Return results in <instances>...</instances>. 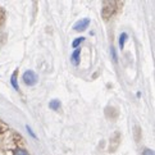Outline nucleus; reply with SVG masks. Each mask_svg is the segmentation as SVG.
<instances>
[{
    "label": "nucleus",
    "instance_id": "nucleus-1",
    "mask_svg": "<svg viewBox=\"0 0 155 155\" xmlns=\"http://www.w3.org/2000/svg\"><path fill=\"white\" fill-rule=\"evenodd\" d=\"M22 80H23L25 85H27V86H34V85H36V82H37V76H36V73H35L34 71L28 69V71H26L25 73H23Z\"/></svg>",
    "mask_w": 155,
    "mask_h": 155
},
{
    "label": "nucleus",
    "instance_id": "nucleus-2",
    "mask_svg": "<svg viewBox=\"0 0 155 155\" xmlns=\"http://www.w3.org/2000/svg\"><path fill=\"white\" fill-rule=\"evenodd\" d=\"M114 3H108V4H105L104 5V8H103V18L104 19H108L110 18L112 15L114 14V12L117 10V7L115 5H113Z\"/></svg>",
    "mask_w": 155,
    "mask_h": 155
},
{
    "label": "nucleus",
    "instance_id": "nucleus-3",
    "mask_svg": "<svg viewBox=\"0 0 155 155\" xmlns=\"http://www.w3.org/2000/svg\"><path fill=\"white\" fill-rule=\"evenodd\" d=\"M88 25H90V19L88 18H82L73 26V30L77 31V32H82V31H85L87 28Z\"/></svg>",
    "mask_w": 155,
    "mask_h": 155
},
{
    "label": "nucleus",
    "instance_id": "nucleus-4",
    "mask_svg": "<svg viewBox=\"0 0 155 155\" xmlns=\"http://www.w3.org/2000/svg\"><path fill=\"white\" fill-rule=\"evenodd\" d=\"M80 54H81V49H74V51L72 53V57H71V62L73 63L74 65H78L80 63Z\"/></svg>",
    "mask_w": 155,
    "mask_h": 155
},
{
    "label": "nucleus",
    "instance_id": "nucleus-5",
    "mask_svg": "<svg viewBox=\"0 0 155 155\" xmlns=\"http://www.w3.org/2000/svg\"><path fill=\"white\" fill-rule=\"evenodd\" d=\"M10 82H12V86L14 87V90L19 91V86H18V81H17V71L13 72L12 77H10Z\"/></svg>",
    "mask_w": 155,
    "mask_h": 155
},
{
    "label": "nucleus",
    "instance_id": "nucleus-6",
    "mask_svg": "<svg viewBox=\"0 0 155 155\" xmlns=\"http://www.w3.org/2000/svg\"><path fill=\"white\" fill-rule=\"evenodd\" d=\"M49 108L53 109V110H58L60 108V101L58 100V99H54V100H51L50 103H49Z\"/></svg>",
    "mask_w": 155,
    "mask_h": 155
},
{
    "label": "nucleus",
    "instance_id": "nucleus-7",
    "mask_svg": "<svg viewBox=\"0 0 155 155\" xmlns=\"http://www.w3.org/2000/svg\"><path fill=\"white\" fill-rule=\"evenodd\" d=\"M127 38H128V36H127L126 32H122V34L119 35V48L120 49L124 48V42H126Z\"/></svg>",
    "mask_w": 155,
    "mask_h": 155
},
{
    "label": "nucleus",
    "instance_id": "nucleus-8",
    "mask_svg": "<svg viewBox=\"0 0 155 155\" xmlns=\"http://www.w3.org/2000/svg\"><path fill=\"white\" fill-rule=\"evenodd\" d=\"M85 38L84 37H80V38H74L73 42H72V46H73L74 49H78V46L81 45V42H84Z\"/></svg>",
    "mask_w": 155,
    "mask_h": 155
},
{
    "label": "nucleus",
    "instance_id": "nucleus-9",
    "mask_svg": "<svg viewBox=\"0 0 155 155\" xmlns=\"http://www.w3.org/2000/svg\"><path fill=\"white\" fill-rule=\"evenodd\" d=\"M14 155H30V154L27 153L25 149H17V150L14 151Z\"/></svg>",
    "mask_w": 155,
    "mask_h": 155
},
{
    "label": "nucleus",
    "instance_id": "nucleus-10",
    "mask_svg": "<svg viewBox=\"0 0 155 155\" xmlns=\"http://www.w3.org/2000/svg\"><path fill=\"white\" fill-rule=\"evenodd\" d=\"M142 155H155V153H154L153 149H143Z\"/></svg>",
    "mask_w": 155,
    "mask_h": 155
},
{
    "label": "nucleus",
    "instance_id": "nucleus-11",
    "mask_svg": "<svg viewBox=\"0 0 155 155\" xmlns=\"http://www.w3.org/2000/svg\"><path fill=\"white\" fill-rule=\"evenodd\" d=\"M26 128H27V131H28V134H30V135H31L32 137H34V138H35V140H37V137H36V135L34 134V131H32V130H31V127H30V126H27V127H26Z\"/></svg>",
    "mask_w": 155,
    "mask_h": 155
},
{
    "label": "nucleus",
    "instance_id": "nucleus-12",
    "mask_svg": "<svg viewBox=\"0 0 155 155\" xmlns=\"http://www.w3.org/2000/svg\"><path fill=\"white\" fill-rule=\"evenodd\" d=\"M110 51H112V55H113V60H114V62H117V55H115V51H114V48L113 46L110 48Z\"/></svg>",
    "mask_w": 155,
    "mask_h": 155
}]
</instances>
